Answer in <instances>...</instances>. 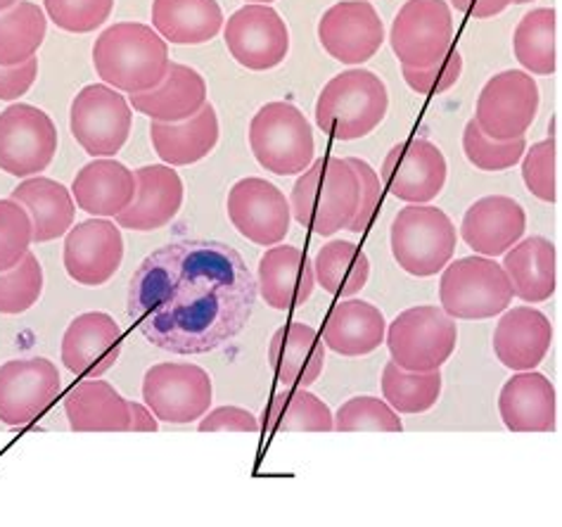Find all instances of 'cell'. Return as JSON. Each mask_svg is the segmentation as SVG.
I'll list each match as a JSON object with an SVG mask.
<instances>
[{
	"label": "cell",
	"mask_w": 562,
	"mask_h": 527,
	"mask_svg": "<svg viewBox=\"0 0 562 527\" xmlns=\"http://www.w3.org/2000/svg\"><path fill=\"white\" fill-rule=\"evenodd\" d=\"M527 231V214L517 200L508 195H486L470 204L461 238L470 250L482 257H503L515 243H520Z\"/></svg>",
	"instance_id": "44dd1931"
},
{
	"label": "cell",
	"mask_w": 562,
	"mask_h": 527,
	"mask_svg": "<svg viewBox=\"0 0 562 527\" xmlns=\"http://www.w3.org/2000/svg\"><path fill=\"white\" fill-rule=\"evenodd\" d=\"M198 428L200 433H261V423L243 406H216L200 418Z\"/></svg>",
	"instance_id": "c3c4849f"
},
{
	"label": "cell",
	"mask_w": 562,
	"mask_h": 527,
	"mask_svg": "<svg viewBox=\"0 0 562 527\" xmlns=\"http://www.w3.org/2000/svg\"><path fill=\"white\" fill-rule=\"evenodd\" d=\"M249 3H263V5H269V3H273V0H249Z\"/></svg>",
	"instance_id": "db71d44e"
},
{
	"label": "cell",
	"mask_w": 562,
	"mask_h": 527,
	"mask_svg": "<svg viewBox=\"0 0 562 527\" xmlns=\"http://www.w3.org/2000/svg\"><path fill=\"white\" fill-rule=\"evenodd\" d=\"M458 233L447 212L408 204L394 216L390 245L398 269L416 278L437 276L456 255Z\"/></svg>",
	"instance_id": "52a82bcc"
},
{
	"label": "cell",
	"mask_w": 562,
	"mask_h": 527,
	"mask_svg": "<svg viewBox=\"0 0 562 527\" xmlns=\"http://www.w3.org/2000/svg\"><path fill=\"white\" fill-rule=\"evenodd\" d=\"M503 271L508 276L513 298L525 304L549 302L558 288V253L543 236H531L515 243L503 255Z\"/></svg>",
	"instance_id": "4316f807"
},
{
	"label": "cell",
	"mask_w": 562,
	"mask_h": 527,
	"mask_svg": "<svg viewBox=\"0 0 562 527\" xmlns=\"http://www.w3.org/2000/svg\"><path fill=\"white\" fill-rule=\"evenodd\" d=\"M131 124V102L108 83L83 86L71 100V136L93 159L120 153L128 141Z\"/></svg>",
	"instance_id": "30bf717a"
},
{
	"label": "cell",
	"mask_w": 562,
	"mask_h": 527,
	"mask_svg": "<svg viewBox=\"0 0 562 527\" xmlns=\"http://www.w3.org/2000/svg\"><path fill=\"white\" fill-rule=\"evenodd\" d=\"M318 41L333 60L359 67L382 48L384 24L368 0H339L323 12Z\"/></svg>",
	"instance_id": "e0dca14e"
},
{
	"label": "cell",
	"mask_w": 562,
	"mask_h": 527,
	"mask_svg": "<svg viewBox=\"0 0 562 527\" xmlns=\"http://www.w3.org/2000/svg\"><path fill=\"white\" fill-rule=\"evenodd\" d=\"M513 3H517V5H527V3H531V0H513Z\"/></svg>",
	"instance_id": "11a10c76"
},
{
	"label": "cell",
	"mask_w": 562,
	"mask_h": 527,
	"mask_svg": "<svg viewBox=\"0 0 562 527\" xmlns=\"http://www.w3.org/2000/svg\"><path fill=\"white\" fill-rule=\"evenodd\" d=\"M496 359L510 371H531L549 355L553 326L549 316L535 306H508L494 328Z\"/></svg>",
	"instance_id": "d4e9b609"
},
{
	"label": "cell",
	"mask_w": 562,
	"mask_h": 527,
	"mask_svg": "<svg viewBox=\"0 0 562 527\" xmlns=\"http://www.w3.org/2000/svg\"><path fill=\"white\" fill-rule=\"evenodd\" d=\"M387 321L375 304L366 300L337 302L323 326V345L339 357H366L384 343Z\"/></svg>",
	"instance_id": "83f0119b"
},
{
	"label": "cell",
	"mask_w": 562,
	"mask_h": 527,
	"mask_svg": "<svg viewBox=\"0 0 562 527\" xmlns=\"http://www.w3.org/2000/svg\"><path fill=\"white\" fill-rule=\"evenodd\" d=\"M57 126L50 116L18 102L0 112V171L18 179L41 176L57 153Z\"/></svg>",
	"instance_id": "7c38bea8"
},
{
	"label": "cell",
	"mask_w": 562,
	"mask_h": 527,
	"mask_svg": "<svg viewBox=\"0 0 562 527\" xmlns=\"http://www.w3.org/2000/svg\"><path fill=\"white\" fill-rule=\"evenodd\" d=\"M390 110L384 81L371 69L353 67L333 77L316 100V124L335 141H359L382 124Z\"/></svg>",
	"instance_id": "277c9868"
},
{
	"label": "cell",
	"mask_w": 562,
	"mask_h": 527,
	"mask_svg": "<svg viewBox=\"0 0 562 527\" xmlns=\"http://www.w3.org/2000/svg\"><path fill=\"white\" fill-rule=\"evenodd\" d=\"M131 105L150 122H186L206 105V81L198 69L171 63L161 83L153 91L133 93Z\"/></svg>",
	"instance_id": "f546056e"
},
{
	"label": "cell",
	"mask_w": 562,
	"mask_h": 527,
	"mask_svg": "<svg viewBox=\"0 0 562 527\" xmlns=\"http://www.w3.org/2000/svg\"><path fill=\"white\" fill-rule=\"evenodd\" d=\"M447 157L435 143L408 138L396 143L382 162V181L390 193L411 204L432 202L447 186Z\"/></svg>",
	"instance_id": "d6986e66"
},
{
	"label": "cell",
	"mask_w": 562,
	"mask_h": 527,
	"mask_svg": "<svg viewBox=\"0 0 562 527\" xmlns=\"http://www.w3.org/2000/svg\"><path fill=\"white\" fill-rule=\"evenodd\" d=\"M359 204L357 173L339 157H318L300 173L290 210L297 224L321 238H330L351 224Z\"/></svg>",
	"instance_id": "3957f363"
},
{
	"label": "cell",
	"mask_w": 562,
	"mask_h": 527,
	"mask_svg": "<svg viewBox=\"0 0 562 527\" xmlns=\"http://www.w3.org/2000/svg\"><path fill=\"white\" fill-rule=\"evenodd\" d=\"M404 67H430L453 48V18L447 0H406L390 32Z\"/></svg>",
	"instance_id": "4fadbf2b"
},
{
	"label": "cell",
	"mask_w": 562,
	"mask_h": 527,
	"mask_svg": "<svg viewBox=\"0 0 562 527\" xmlns=\"http://www.w3.org/2000/svg\"><path fill=\"white\" fill-rule=\"evenodd\" d=\"M269 363L280 385L312 388L325 371V345L316 328L288 324L269 345Z\"/></svg>",
	"instance_id": "f1b7e54d"
},
{
	"label": "cell",
	"mask_w": 562,
	"mask_h": 527,
	"mask_svg": "<svg viewBox=\"0 0 562 527\" xmlns=\"http://www.w3.org/2000/svg\"><path fill=\"white\" fill-rule=\"evenodd\" d=\"M63 388L57 366L46 357L10 359L0 366V423L24 428L48 412Z\"/></svg>",
	"instance_id": "5bb4252c"
},
{
	"label": "cell",
	"mask_w": 562,
	"mask_h": 527,
	"mask_svg": "<svg viewBox=\"0 0 562 527\" xmlns=\"http://www.w3.org/2000/svg\"><path fill=\"white\" fill-rule=\"evenodd\" d=\"M122 328L105 312H83L63 335V363L79 378H100L122 357Z\"/></svg>",
	"instance_id": "ffe728a7"
},
{
	"label": "cell",
	"mask_w": 562,
	"mask_h": 527,
	"mask_svg": "<svg viewBox=\"0 0 562 527\" xmlns=\"http://www.w3.org/2000/svg\"><path fill=\"white\" fill-rule=\"evenodd\" d=\"M20 3V0H0V12H3V10H10L12 5H18Z\"/></svg>",
	"instance_id": "f5cc1de1"
},
{
	"label": "cell",
	"mask_w": 562,
	"mask_h": 527,
	"mask_svg": "<svg viewBox=\"0 0 562 527\" xmlns=\"http://www.w3.org/2000/svg\"><path fill=\"white\" fill-rule=\"evenodd\" d=\"M38 77V60L29 57L26 63L14 67H0V100L12 102L29 93Z\"/></svg>",
	"instance_id": "681fc988"
},
{
	"label": "cell",
	"mask_w": 562,
	"mask_h": 527,
	"mask_svg": "<svg viewBox=\"0 0 562 527\" xmlns=\"http://www.w3.org/2000/svg\"><path fill=\"white\" fill-rule=\"evenodd\" d=\"M347 165L357 173L359 181V204L357 212H353L351 224L347 226V231L351 233H366L371 228L373 218L378 214V204H380V176L375 173V169L366 162V159L359 157H347Z\"/></svg>",
	"instance_id": "7dc6e473"
},
{
	"label": "cell",
	"mask_w": 562,
	"mask_h": 527,
	"mask_svg": "<svg viewBox=\"0 0 562 527\" xmlns=\"http://www.w3.org/2000/svg\"><path fill=\"white\" fill-rule=\"evenodd\" d=\"M257 278L218 240H179L147 255L128 285V316L143 338L181 357L210 355L247 328Z\"/></svg>",
	"instance_id": "6da1fadb"
},
{
	"label": "cell",
	"mask_w": 562,
	"mask_h": 527,
	"mask_svg": "<svg viewBox=\"0 0 562 527\" xmlns=\"http://www.w3.org/2000/svg\"><path fill=\"white\" fill-rule=\"evenodd\" d=\"M143 400L157 421L188 426L212 408V375L202 366L188 361L155 363L145 371Z\"/></svg>",
	"instance_id": "9c48e42d"
},
{
	"label": "cell",
	"mask_w": 562,
	"mask_h": 527,
	"mask_svg": "<svg viewBox=\"0 0 562 527\" xmlns=\"http://www.w3.org/2000/svg\"><path fill=\"white\" fill-rule=\"evenodd\" d=\"M74 433H128V400L100 378H86L65 397Z\"/></svg>",
	"instance_id": "1f68e13d"
},
{
	"label": "cell",
	"mask_w": 562,
	"mask_h": 527,
	"mask_svg": "<svg viewBox=\"0 0 562 527\" xmlns=\"http://www.w3.org/2000/svg\"><path fill=\"white\" fill-rule=\"evenodd\" d=\"M63 261L74 283L86 288L105 285L124 261L122 228L102 216L71 226L65 238Z\"/></svg>",
	"instance_id": "ac0fdd59"
},
{
	"label": "cell",
	"mask_w": 562,
	"mask_h": 527,
	"mask_svg": "<svg viewBox=\"0 0 562 527\" xmlns=\"http://www.w3.org/2000/svg\"><path fill=\"white\" fill-rule=\"evenodd\" d=\"M527 150V141H494L484 134L475 120H470L463 131V153L472 167L482 171H506L520 162Z\"/></svg>",
	"instance_id": "b9f144b4"
},
{
	"label": "cell",
	"mask_w": 562,
	"mask_h": 527,
	"mask_svg": "<svg viewBox=\"0 0 562 527\" xmlns=\"http://www.w3.org/2000/svg\"><path fill=\"white\" fill-rule=\"evenodd\" d=\"M402 75L404 81L408 83L411 91H416L418 96H439L443 91H449L458 83L463 75V57L458 51H449L441 57L439 63L430 67H404L402 65Z\"/></svg>",
	"instance_id": "bcb514c9"
},
{
	"label": "cell",
	"mask_w": 562,
	"mask_h": 527,
	"mask_svg": "<svg viewBox=\"0 0 562 527\" xmlns=\"http://www.w3.org/2000/svg\"><path fill=\"white\" fill-rule=\"evenodd\" d=\"M441 310L456 321H486L513 304L508 276L492 257H461L441 269Z\"/></svg>",
	"instance_id": "8992f818"
},
{
	"label": "cell",
	"mask_w": 562,
	"mask_h": 527,
	"mask_svg": "<svg viewBox=\"0 0 562 527\" xmlns=\"http://www.w3.org/2000/svg\"><path fill=\"white\" fill-rule=\"evenodd\" d=\"M157 416L140 402H128V433H157Z\"/></svg>",
	"instance_id": "816d5d0a"
},
{
	"label": "cell",
	"mask_w": 562,
	"mask_h": 527,
	"mask_svg": "<svg viewBox=\"0 0 562 527\" xmlns=\"http://www.w3.org/2000/svg\"><path fill=\"white\" fill-rule=\"evenodd\" d=\"M221 136L218 116L212 102L186 122H153L150 141L159 159L169 167H188L210 155Z\"/></svg>",
	"instance_id": "4dcf8cb0"
},
{
	"label": "cell",
	"mask_w": 562,
	"mask_h": 527,
	"mask_svg": "<svg viewBox=\"0 0 562 527\" xmlns=\"http://www.w3.org/2000/svg\"><path fill=\"white\" fill-rule=\"evenodd\" d=\"M555 26L558 14L553 8H537L527 12L515 26L513 51L527 75L551 77L558 67L555 53Z\"/></svg>",
	"instance_id": "8d00e7d4"
},
{
	"label": "cell",
	"mask_w": 562,
	"mask_h": 527,
	"mask_svg": "<svg viewBox=\"0 0 562 527\" xmlns=\"http://www.w3.org/2000/svg\"><path fill=\"white\" fill-rule=\"evenodd\" d=\"M155 32L173 46H202L224 26L218 0H155Z\"/></svg>",
	"instance_id": "836d02e7"
},
{
	"label": "cell",
	"mask_w": 562,
	"mask_h": 527,
	"mask_svg": "<svg viewBox=\"0 0 562 527\" xmlns=\"http://www.w3.org/2000/svg\"><path fill=\"white\" fill-rule=\"evenodd\" d=\"M384 343L392 361L406 371H437L458 345V324L441 306L420 304L387 324Z\"/></svg>",
	"instance_id": "ba28073f"
},
{
	"label": "cell",
	"mask_w": 562,
	"mask_h": 527,
	"mask_svg": "<svg viewBox=\"0 0 562 527\" xmlns=\"http://www.w3.org/2000/svg\"><path fill=\"white\" fill-rule=\"evenodd\" d=\"M498 414L510 433H553L558 428V394L539 371H515L498 394Z\"/></svg>",
	"instance_id": "cb8c5ba5"
},
{
	"label": "cell",
	"mask_w": 562,
	"mask_h": 527,
	"mask_svg": "<svg viewBox=\"0 0 562 527\" xmlns=\"http://www.w3.org/2000/svg\"><path fill=\"white\" fill-rule=\"evenodd\" d=\"M224 41L235 63L251 71L283 65L290 53V29L285 20L263 3H251L233 12L224 29Z\"/></svg>",
	"instance_id": "2e32d148"
},
{
	"label": "cell",
	"mask_w": 562,
	"mask_h": 527,
	"mask_svg": "<svg viewBox=\"0 0 562 527\" xmlns=\"http://www.w3.org/2000/svg\"><path fill=\"white\" fill-rule=\"evenodd\" d=\"M93 65L102 83L133 96L159 86L167 77L171 57L167 41L153 26L120 22L98 36Z\"/></svg>",
	"instance_id": "7a4b0ae2"
},
{
	"label": "cell",
	"mask_w": 562,
	"mask_h": 527,
	"mask_svg": "<svg viewBox=\"0 0 562 527\" xmlns=\"http://www.w3.org/2000/svg\"><path fill=\"white\" fill-rule=\"evenodd\" d=\"M136 195V173L112 157H95L74 176L71 198L91 216L122 214Z\"/></svg>",
	"instance_id": "484cf974"
},
{
	"label": "cell",
	"mask_w": 562,
	"mask_h": 527,
	"mask_svg": "<svg viewBox=\"0 0 562 527\" xmlns=\"http://www.w3.org/2000/svg\"><path fill=\"white\" fill-rule=\"evenodd\" d=\"M48 20L69 34H91L110 20L114 0H43Z\"/></svg>",
	"instance_id": "7bdbcfd3"
},
{
	"label": "cell",
	"mask_w": 562,
	"mask_h": 527,
	"mask_svg": "<svg viewBox=\"0 0 562 527\" xmlns=\"http://www.w3.org/2000/svg\"><path fill=\"white\" fill-rule=\"evenodd\" d=\"M48 32V20L36 3L20 0L0 12V67H14L34 57Z\"/></svg>",
	"instance_id": "74e56055"
},
{
	"label": "cell",
	"mask_w": 562,
	"mask_h": 527,
	"mask_svg": "<svg viewBox=\"0 0 562 527\" xmlns=\"http://www.w3.org/2000/svg\"><path fill=\"white\" fill-rule=\"evenodd\" d=\"M337 433H402L404 423L394 408L380 400L363 394L351 397L333 414Z\"/></svg>",
	"instance_id": "60d3db41"
},
{
	"label": "cell",
	"mask_w": 562,
	"mask_h": 527,
	"mask_svg": "<svg viewBox=\"0 0 562 527\" xmlns=\"http://www.w3.org/2000/svg\"><path fill=\"white\" fill-rule=\"evenodd\" d=\"M34 243L32 218L20 202L0 200V271H8L24 259Z\"/></svg>",
	"instance_id": "ee69618b"
},
{
	"label": "cell",
	"mask_w": 562,
	"mask_h": 527,
	"mask_svg": "<svg viewBox=\"0 0 562 527\" xmlns=\"http://www.w3.org/2000/svg\"><path fill=\"white\" fill-rule=\"evenodd\" d=\"M183 181L169 165H147L136 171V195L116 214V226L128 231H157L171 224L183 208Z\"/></svg>",
	"instance_id": "7402d4cb"
},
{
	"label": "cell",
	"mask_w": 562,
	"mask_h": 527,
	"mask_svg": "<svg viewBox=\"0 0 562 527\" xmlns=\"http://www.w3.org/2000/svg\"><path fill=\"white\" fill-rule=\"evenodd\" d=\"M382 397L396 414H425L437 406L443 378L437 371H406L394 361L382 369Z\"/></svg>",
	"instance_id": "f35d334b"
},
{
	"label": "cell",
	"mask_w": 562,
	"mask_h": 527,
	"mask_svg": "<svg viewBox=\"0 0 562 527\" xmlns=\"http://www.w3.org/2000/svg\"><path fill=\"white\" fill-rule=\"evenodd\" d=\"M555 138L549 136L531 145L522 155V181L541 202H555Z\"/></svg>",
	"instance_id": "f6af8a7d"
},
{
	"label": "cell",
	"mask_w": 562,
	"mask_h": 527,
	"mask_svg": "<svg viewBox=\"0 0 562 527\" xmlns=\"http://www.w3.org/2000/svg\"><path fill=\"white\" fill-rule=\"evenodd\" d=\"M316 283L333 298L347 300L359 295L371 278V259L359 245L349 240H330L314 259Z\"/></svg>",
	"instance_id": "d590c367"
},
{
	"label": "cell",
	"mask_w": 562,
	"mask_h": 527,
	"mask_svg": "<svg viewBox=\"0 0 562 527\" xmlns=\"http://www.w3.org/2000/svg\"><path fill=\"white\" fill-rule=\"evenodd\" d=\"M10 198L20 202L29 218H32L34 243L63 238L74 226L77 204H74L71 190L53 179H46V176H29L12 190Z\"/></svg>",
	"instance_id": "d6a6232c"
},
{
	"label": "cell",
	"mask_w": 562,
	"mask_h": 527,
	"mask_svg": "<svg viewBox=\"0 0 562 527\" xmlns=\"http://www.w3.org/2000/svg\"><path fill=\"white\" fill-rule=\"evenodd\" d=\"M249 148L276 176H297L314 162V128L292 102H266L249 122Z\"/></svg>",
	"instance_id": "5b68a950"
},
{
	"label": "cell",
	"mask_w": 562,
	"mask_h": 527,
	"mask_svg": "<svg viewBox=\"0 0 562 527\" xmlns=\"http://www.w3.org/2000/svg\"><path fill=\"white\" fill-rule=\"evenodd\" d=\"M513 0H451V5L475 20H490L506 10Z\"/></svg>",
	"instance_id": "f907efd6"
},
{
	"label": "cell",
	"mask_w": 562,
	"mask_h": 527,
	"mask_svg": "<svg viewBox=\"0 0 562 527\" xmlns=\"http://www.w3.org/2000/svg\"><path fill=\"white\" fill-rule=\"evenodd\" d=\"M539 86L520 69H508L484 83L472 120L494 141L522 138L539 112Z\"/></svg>",
	"instance_id": "8fae6325"
},
{
	"label": "cell",
	"mask_w": 562,
	"mask_h": 527,
	"mask_svg": "<svg viewBox=\"0 0 562 527\" xmlns=\"http://www.w3.org/2000/svg\"><path fill=\"white\" fill-rule=\"evenodd\" d=\"M228 218L249 243L273 247L290 233L292 210L283 190L259 176H247L231 188Z\"/></svg>",
	"instance_id": "9a60e30c"
},
{
	"label": "cell",
	"mask_w": 562,
	"mask_h": 527,
	"mask_svg": "<svg viewBox=\"0 0 562 527\" xmlns=\"http://www.w3.org/2000/svg\"><path fill=\"white\" fill-rule=\"evenodd\" d=\"M316 276L306 253L294 245H273L259 259L257 292L276 312H292L314 295Z\"/></svg>",
	"instance_id": "603a6c76"
},
{
	"label": "cell",
	"mask_w": 562,
	"mask_h": 527,
	"mask_svg": "<svg viewBox=\"0 0 562 527\" xmlns=\"http://www.w3.org/2000/svg\"><path fill=\"white\" fill-rule=\"evenodd\" d=\"M261 430L271 433H330L335 421L330 406L318 400L308 388H290L276 392L263 408Z\"/></svg>",
	"instance_id": "e575fe53"
},
{
	"label": "cell",
	"mask_w": 562,
	"mask_h": 527,
	"mask_svg": "<svg viewBox=\"0 0 562 527\" xmlns=\"http://www.w3.org/2000/svg\"><path fill=\"white\" fill-rule=\"evenodd\" d=\"M43 295V267L34 253L8 271H0V314L20 316Z\"/></svg>",
	"instance_id": "ab89813d"
}]
</instances>
